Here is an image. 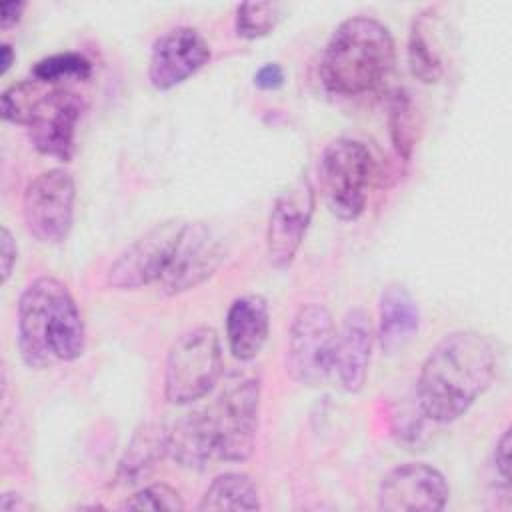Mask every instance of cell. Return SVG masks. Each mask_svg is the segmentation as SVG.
I'll use <instances>...</instances> for the list:
<instances>
[{"instance_id": "cell-3", "label": "cell", "mask_w": 512, "mask_h": 512, "mask_svg": "<svg viewBox=\"0 0 512 512\" xmlns=\"http://www.w3.org/2000/svg\"><path fill=\"white\" fill-rule=\"evenodd\" d=\"M394 62L390 30L372 16H352L328 38L320 58V80L330 94L362 96L382 86Z\"/></svg>"}, {"instance_id": "cell-20", "label": "cell", "mask_w": 512, "mask_h": 512, "mask_svg": "<svg viewBox=\"0 0 512 512\" xmlns=\"http://www.w3.org/2000/svg\"><path fill=\"white\" fill-rule=\"evenodd\" d=\"M198 510H258L260 492L256 482L244 472H224L204 490Z\"/></svg>"}, {"instance_id": "cell-8", "label": "cell", "mask_w": 512, "mask_h": 512, "mask_svg": "<svg viewBox=\"0 0 512 512\" xmlns=\"http://www.w3.org/2000/svg\"><path fill=\"white\" fill-rule=\"evenodd\" d=\"M76 184L68 170L50 168L24 190L22 218L28 234L42 244H62L74 224Z\"/></svg>"}, {"instance_id": "cell-4", "label": "cell", "mask_w": 512, "mask_h": 512, "mask_svg": "<svg viewBox=\"0 0 512 512\" xmlns=\"http://www.w3.org/2000/svg\"><path fill=\"white\" fill-rule=\"evenodd\" d=\"M222 370V346L214 328L196 326L182 332L166 354V402L172 406L194 404L218 384Z\"/></svg>"}, {"instance_id": "cell-7", "label": "cell", "mask_w": 512, "mask_h": 512, "mask_svg": "<svg viewBox=\"0 0 512 512\" xmlns=\"http://www.w3.org/2000/svg\"><path fill=\"white\" fill-rule=\"evenodd\" d=\"M336 324L330 310L318 302L302 304L290 324L286 370L302 386H324L334 372Z\"/></svg>"}, {"instance_id": "cell-6", "label": "cell", "mask_w": 512, "mask_h": 512, "mask_svg": "<svg viewBox=\"0 0 512 512\" xmlns=\"http://www.w3.org/2000/svg\"><path fill=\"white\" fill-rule=\"evenodd\" d=\"M260 378L232 372L208 408L216 434V458L244 462L252 456L260 422Z\"/></svg>"}, {"instance_id": "cell-25", "label": "cell", "mask_w": 512, "mask_h": 512, "mask_svg": "<svg viewBox=\"0 0 512 512\" xmlns=\"http://www.w3.org/2000/svg\"><path fill=\"white\" fill-rule=\"evenodd\" d=\"M42 86H46V84H42L34 78H26V80H20V82H14L12 86H8L0 96L2 118L10 124L26 126L30 110H32L36 98L40 96Z\"/></svg>"}, {"instance_id": "cell-22", "label": "cell", "mask_w": 512, "mask_h": 512, "mask_svg": "<svg viewBox=\"0 0 512 512\" xmlns=\"http://www.w3.org/2000/svg\"><path fill=\"white\" fill-rule=\"evenodd\" d=\"M90 74H92V62L80 52L50 54L38 60L30 68V78L50 86H60V82H66V80L80 82L90 78Z\"/></svg>"}, {"instance_id": "cell-28", "label": "cell", "mask_w": 512, "mask_h": 512, "mask_svg": "<svg viewBox=\"0 0 512 512\" xmlns=\"http://www.w3.org/2000/svg\"><path fill=\"white\" fill-rule=\"evenodd\" d=\"M16 260H18V246H16V240L12 236V232L2 226V236H0V272H2V284L8 282L14 266H16Z\"/></svg>"}, {"instance_id": "cell-17", "label": "cell", "mask_w": 512, "mask_h": 512, "mask_svg": "<svg viewBox=\"0 0 512 512\" xmlns=\"http://www.w3.org/2000/svg\"><path fill=\"white\" fill-rule=\"evenodd\" d=\"M170 428L162 422H144L130 436L116 472V486H136L144 482L156 466L168 456Z\"/></svg>"}, {"instance_id": "cell-21", "label": "cell", "mask_w": 512, "mask_h": 512, "mask_svg": "<svg viewBox=\"0 0 512 512\" xmlns=\"http://www.w3.org/2000/svg\"><path fill=\"white\" fill-rule=\"evenodd\" d=\"M406 54L410 72L416 80H420L422 84H436L442 78L444 64L426 34V12H420L410 26Z\"/></svg>"}, {"instance_id": "cell-2", "label": "cell", "mask_w": 512, "mask_h": 512, "mask_svg": "<svg viewBox=\"0 0 512 512\" xmlns=\"http://www.w3.org/2000/svg\"><path fill=\"white\" fill-rule=\"evenodd\" d=\"M16 346L28 368L74 362L86 350V326L68 286L54 276L34 278L16 304Z\"/></svg>"}, {"instance_id": "cell-13", "label": "cell", "mask_w": 512, "mask_h": 512, "mask_svg": "<svg viewBox=\"0 0 512 512\" xmlns=\"http://www.w3.org/2000/svg\"><path fill=\"white\" fill-rule=\"evenodd\" d=\"M224 260L222 238L204 222H186L172 262L160 278L168 296L188 292L208 280Z\"/></svg>"}, {"instance_id": "cell-10", "label": "cell", "mask_w": 512, "mask_h": 512, "mask_svg": "<svg viewBox=\"0 0 512 512\" xmlns=\"http://www.w3.org/2000/svg\"><path fill=\"white\" fill-rule=\"evenodd\" d=\"M84 110V98L66 86L42 90L26 122L32 146L44 156L70 162L74 156L76 128Z\"/></svg>"}, {"instance_id": "cell-14", "label": "cell", "mask_w": 512, "mask_h": 512, "mask_svg": "<svg viewBox=\"0 0 512 512\" xmlns=\"http://www.w3.org/2000/svg\"><path fill=\"white\" fill-rule=\"evenodd\" d=\"M208 40L192 26H176L158 36L150 48L148 80L154 90L168 92L210 60Z\"/></svg>"}, {"instance_id": "cell-16", "label": "cell", "mask_w": 512, "mask_h": 512, "mask_svg": "<svg viewBox=\"0 0 512 512\" xmlns=\"http://www.w3.org/2000/svg\"><path fill=\"white\" fill-rule=\"evenodd\" d=\"M268 332L270 310L264 296L244 294L230 304L226 312V342L236 360H254L262 352Z\"/></svg>"}, {"instance_id": "cell-19", "label": "cell", "mask_w": 512, "mask_h": 512, "mask_svg": "<svg viewBox=\"0 0 512 512\" xmlns=\"http://www.w3.org/2000/svg\"><path fill=\"white\" fill-rule=\"evenodd\" d=\"M168 456L182 468L204 470L216 456V434L210 410H192L170 428Z\"/></svg>"}, {"instance_id": "cell-5", "label": "cell", "mask_w": 512, "mask_h": 512, "mask_svg": "<svg viewBox=\"0 0 512 512\" xmlns=\"http://www.w3.org/2000/svg\"><path fill=\"white\" fill-rule=\"evenodd\" d=\"M374 178V160L366 144L354 138H336L320 154L318 180L328 210L344 222L356 220L368 200Z\"/></svg>"}, {"instance_id": "cell-27", "label": "cell", "mask_w": 512, "mask_h": 512, "mask_svg": "<svg viewBox=\"0 0 512 512\" xmlns=\"http://www.w3.org/2000/svg\"><path fill=\"white\" fill-rule=\"evenodd\" d=\"M510 428H504L502 434L498 436L492 456H490V468H492V478L494 486L504 490L508 494L510 490Z\"/></svg>"}, {"instance_id": "cell-18", "label": "cell", "mask_w": 512, "mask_h": 512, "mask_svg": "<svg viewBox=\"0 0 512 512\" xmlns=\"http://www.w3.org/2000/svg\"><path fill=\"white\" fill-rule=\"evenodd\" d=\"M420 310L402 284H388L378 300V340L386 354H396L416 336Z\"/></svg>"}, {"instance_id": "cell-24", "label": "cell", "mask_w": 512, "mask_h": 512, "mask_svg": "<svg viewBox=\"0 0 512 512\" xmlns=\"http://www.w3.org/2000/svg\"><path fill=\"white\" fill-rule=\"evenodd\" d=\"M282 20V4L278 2H242L236 6L234 30L238 38L256 40L268 36Z\"/></svg>"}, {"instance_id": "cell-23", "label": "cell", "mask_w": 512, "mask_h": 512, "mask_svg": "<svg viewBox=\"0 0 512 512\" xmlns=\"http://www.w3.org/2000/svg\"><path fill=\"white\" fill-rule=\"evenodd\" d=\"M388 126L396 154L408 162L414 150V104L406 90L398 88L392 92L388 102Z\"/></svg>"}, {"instance_id": "cell-9", "label": "cell", "mask_w": 512, "mask_h": 512, "mask_svg": "<svg viewBox=\"0 0 512 512\" xmlns=\"http://www.w3.org/2000/svg\"><path fill=\"white\" fill-rule=\"evenodd\" d=\"M186 222L164 220L128 244L108 266L106 286L112 290H138L160 282L168 270Z\"/></svg>"}, {"instance_id": "cell-30", "label": "cell", "mask_w": 512, "mask_h": 512, "mask_svg": "<svg viewBox=\"0 0 512 512\" xmlns=\"http://www.w3.org/2000/svg\"><path fill=\"white\" fill-rule=\"evenodd\" d=\"M24 10H26V2H20V0L4 2L2 4V14H0V28L8 30L10 26H16L20 22Z\"/></svg>"}, {"instance_id": "cell-31", "label": "cell", "mask_w": 512, "mask_h": 512, "mask_svg": "<svg viewBox=\"0 0 512 512\" xmlns=\"http://www.w3.org/2000/svg\"><path fill=\"white\" fill-rule=\"evenodd\" d=\"M14 58H16V54H14L12 46H10V44H2V48H0V74H2V76L8 74V70H10L12 62H14Z\"/></svg>"}, {"instance_id": "cell-1", "label": "cell", "mask_w": 512, "mask_h": 512, "mask_svg": "<svg viewBox=\"0 0 512 512\" xmlns=\"http://www.w3.org/2000/svg\"><path fill=\"white\" fill-rule=\"evenodd\" d=\"M496 370L498 352L488 336L476 330L446 334L420 366L418 410L436 424L456 422L490 388Z\"/></svg>"}, {"instance_id": "cell-26", "label": "cell", "mask_w": 512, "mask_h": 512, "mask_svg": "<svg viewBox=\"0 0 512 512\" xmlns=\"http://www.w3.org/2000/svg\"><path fill=\"white\" fill-rule=\"evenodd\" d=\"M124 510H184L180 492L164 482H154L138 488L122 502Z\"/></svg>"}, {"instance_id": "cell-29", "label": "cell", "mask_w": 512, "mask_h": 512, "mask_svg": "<svg viewBox=\"0 0 512 512\" xmlns=\"http://www.w3.org/2000/svg\"><path fill=\"white\" fill-rule=\"evenodd\" d=\"M284 84V70L276 62H268L260 66L254 74V86L260 90H278Z\"/></svg>"}, {"instance_id": "cell-15", "label": "cell", "mask_w": 512, "mask_h": 512, "mask_svg": "<svg viewBox=\"0 0 512 512\" xmlns=\"http://www.w3.org/2000/svg\"><path fill=\"white\" fill-rule=\"evenodd\" d=\"M374 346V326L364 308H352L336 332L334 372L342 390L356 394L364 388Z\"/></svg>"}, {"instance_id": "cell-11", "label": "cell", "mask_w": 512, "mask_h": 512, "mask_svg": "<svg viewBox=\"0 0 512 512\" xmlns=\"http://www.w3.org/2000/svg\"><path fill=\"white\" fill-rule=\"evenodd\" d=\"M376 498L386 512H438L450 500V484L428 462H404L382 476Z\"/></svg>"}, {"instance_id": "cell-12", "label": "cell", "mask_w": 512, "mask_h": 512, "mask_svg": "<svg viewBox=\"0 0 512 512\" xmlns=\"http://www.w3.org/2000/svg\"><path fill=\"white\" fill-rule=\"evenodd\" d=\"M316 192L308 178H298L274 200L266 224V254L274 268H288L308 232Z\"/></svg>"}]
</instances>
